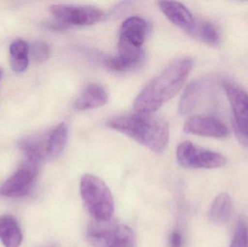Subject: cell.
Instances as JSON below:
<instances>
[{
	"mask_svg": "<svg viewBox=\"0 0 248 247\" xmlns=\"http://www.w3.org/2000/svg\"><path fill=\"white\" fill-rule=\"evenodd\" d=\"M193 67L189 58L175 61L155 77L136 97L133 107L136 113L153 114L171 100L185 84Z\"/></svg>",
	"mask_w": 248,
	"mask_h": 247,
	"instance_id": "6da1fadb",
	"label": "cell"
},
{
	"mask_svg": "<svg viewBox=\"0 0 248 247\" xmlns=\"http://www.w3.org/2000/svg\"><path fill=\"white\" fill-rule=\"evenodd\" d=\"M106 125L155 153H161L169 145V125L164 119L153 114L124 115L110 119Z\"/></svg>",
	"mask_w": 248,
	"mask_h": 247,
	"instance_id": "7a4b0ae2",
	"label": "cell"
},
{
	"mask_svg": "<svg viewBox=\"0 0 248 247\" xmlns=\"http://www.w3.org/2000/svg\"><path fill=\"white\" fill-rule=\"evenodd\" d=\"M80 193L84 207L93 220L104 221L113 218V195L103 180L92 174H85L80 182Z\"/></svg>",
	"mask_w": 248,
	"mask_h": 247,
	"instance_id": "3957f363",
	"label": "cell"
},
{
	"mask_svg": "<svg viewBox=\"0 0 248 247\" xmlns=\"http://www.w3.org/2000/svg\"><path fill=\"white\" fill-rule=\"evenodd\" d=\"M87 238L94 247H134V232L112 218L104 221L94 220L89 225Z\"/></svg>",
	"mask_w": 248,
	"mask_h": 247,
	"instance_id": "277c9868",
	"label": "cell"
},
{
	"mask_svg": "<svg viewBox=\"0 0 248 247\" xmlns=\"http://www.w3.org/2000/svg\"><path fill=\"white\" fill-rule=\"evenodd\" d=\"M178 162L187 168L213 169L224 166L226 159L221 154L195 146L190 142H184L176 151Z\"/></svg>",
	"mask_w": 248,
	"mask_h": 247,
	"instance_id": "5b68a950",
	"label": "cell"
},
{
	"mask_svg": "<svg viewBox=\"0 0 248 247\" xmlns=\"http://www.w3.org/2000/svg\"><path fill=\"white\" fill-rule=\"evenodd\" d=\"M223 87L231 104L237 139L248 146V93L228 83H224Z\"/></svg>",
	"mask_w": 248,
	"mask_h": 247,
	"instance_id": "8992f818",
	"label": "cell"
},
{
	"mask_svg": "<svg viewBox=\"0 0 248 247\" xmlns=\"http://www.w3.org/2000/svg\"><path fill=\"white\" fill-rule=\"evenodd\" d=\"M50 12L61 23L74 26H90L101 21L105 17L103 10L93 6L53 4Z\"/></svg>",
	"mask_w": 248,
	"mask_h": 247,
	"instance_id": "52a82bcc",
	"label": "cell"
},
{
	"mask_svg": "<svg viewBox=\"0 0 248 247\" xmlns=\"http://www.w3.org/2000/svg\"><path fill=\"white\" fill-rule=\"evenodd\" d=\"M39 162L27 160L0 189V194L11 198L24 197L29 194L39 171Z\"/></svg>",
	"mask_w": 248,
	"mask_h": 247,
	"instance_id": "ba28073f",
	"label": "cell"
},
{
	"mask_svg": "<svg viewBox=\"0 0 248 247\" xmlns=\"http://www.w3.org/2000/svg\"><path fill=\"white\" fill-rule=\"evenodd\" d=\"M143 55L142 47L133 46L119 39L117 55L106 58L105 65L113 72H125L140 65Z\"/></svg>",
	"mask_w": 248,
	"mask_h": 247,
	"instance_id": "9c48e42d",
	"label": "cell"
},
{
	"mask_svg": "<svg viewBox=\"0 0 248 247\" xmlns=\"http://www.w3.org/2000/svg\"><path fill=\"white\" fill-rule=\"evenodd\" d=\"M184 130L191 134L217 139L227 137L229 133L228 129L222 122L208 116L189 117L184 126Z\"/></svg>",
	"mask_w": 248,
	"mask_h": 247,
	"instance_id": "30bf717a",
	"label": "cell"
},
{
	"mask_svg": "<svg viewBox=\"0 0 248 247\" xmlns=\"http://www.w3.org/2000/svg\"><path fill=\"white\" fill-rule=\"evenodd\" d=\"M158 7L169 21L189 33L195 19L184 4L178 1H158Z\"/></svg>",
	"mask_w": 248,
	"mask_h": 247,
	"instance_id": "8fae6325",
	"label": "cell"
},
{
	"mask_svg": "<svg viewBox=\"0 0 248 247\" xmlns=\"http://www.w3.org/2000/svg\"><path fill=\"white\" fill-rule=\"evenodd\" d=\"M149 27L147 21L137 16L128 17L121 26L119 39L133 46L142 47L147 34Z\"/></svg>",
	"mask_w": 248,
	"mask_h": 247,
	"instance_id": "7c38bea8",
	"label": "cell"
},
{
	"mask_svg": "<svg viewBox=\"0 0 248 247\" xmlns=\"http://www.w3.org/2000/svg\"><path fill=\"white\" fill-rule=\"evenodd\" d=\"M108 100L107 91L97 84H90L84 87L74 102V109L78 111L92 110L105 105Z\"/></svg>",
	"mask_w": 248,
	"mask_h": 247,
	"instance_id": "4fadbf2b",
	"label": "cell"
},
{
	"mask_svg": "<svg viewBox=\"0 0 248 247\" xmlns=\"http://www.w3.org/2000/svg\"><path fill=\"white\" fill-rule=\"evenodd\" d=\"M48 136L49 135H33L22 139L19 146L27 160L39 162L46 158Z\"/></svg>",
	"mask_w": 248,
	"mask_h": 247,
	"instance_id": "5bb4252c",
	"label": "cell"
},
{
	"mask_svg": "<svg viewBox=\"0 0 248 247\" xmlns=\"http://www.w3.org/2000/svg\"><path fill=\"white\" fill-rule=\"evenodd\" d=\"M207 80H196L192 81L185 88L179 103V113L182 116L189 114L199 102L206 87Z\"/></svg>",
	"mask_w": 248,
	"mask_h": 247,
	"instance_id": "9a60e30c",
	"label": "cell"
},
{
	"mask_svg": "<svg viewBox=\"0 0 248 247\" xmlns=\"http://www.w3.org/2000/svg\"><path fill=\"white\" fill-rule=\"evenodd\" d=\"M0 239L5 247H19L23 234L17 220L11 216L0 217Z\"/></svg>",
	"mask_w": 248,
	"mask_h": 247,
	"instance_id": "2e32d148",
	"label": "cell"
},
{
	"mask_svg": "<svg viewBox=\"0 0 248 247\" xmlns=\"http://www.w3.org/2000/svg\"><path fill=\"white\" fill-rule=\"evenodd\" d=\"M68 129L66 124L61 123L49 134L47 142V159H55L63 152L68 140Z\"/></svg>",
	"mask_w": 248,
	"mask_h": 247,
	"instance_id": "e0dca14e",
	"label": "cell"
},
{
	"mask_svg": "<svg viewBox=\"0 0 248 247\" xmlns=\"http://www.w3.org/2000/svg\"><path fill=\"white\" fill-rule=\"evenodd\" d=\"M29 48L23 39L15 40L10 46V63L16 73H22L29 65Z\"/></svg>",
	"mask_w": 248,
	"mask_h": 247,
	"instance_id": "ac0fdd59",
	"label": "cell"
},
{
	"mask_svg": "<svg viewBox=\"0 0 248 247\" xmlns=\"http://www.w3.org/2000/svg\"><path fill=\"white\" fill-rule=\"evenodd\" d=\"M232 210L231 198L227 194H221L214 200L208 212V218L215 223H222L230 218Z\"/></svg>",
	"mask_w": 248,
	"mask_h": 247,
	"instance_id": "d6986e66",
	"label": "cell"
},
{
	"mask_svg": "<svg viewBox=\"0 0 248 247\" xmlns=\"http://www.w3.org/2000/svg\"><path fill=\"white\" fill-rule=\"evenodd\" d=\"M189 34L211 46H217L220 42V36L217 28L209 22L195 20Z\"/></svg>",
	"mask_w": 248,
	"mask_h": 247,
	"instance_id": "ffe728a7",
	"label": "cell"
},
{
	"mask_svg": "<svg viewBox=\"0 0 248 247\" xmlns=\"http://www.w3.org/2000/svg\"><path fill=\"white\" fill-rule=\"evenodd\" d=\"M230 247H248V229L243 220L239 222Z\"/></svg>",
	"mask_w": 248,
	"mask_h": 247,
	"instance_id": "44dd1931",
	"label": "cell"
},
{
	"mask_svg": "<svg viewBox=\"0 0 248 247\" xmlns=\"http://www.w3.org/2000/svg\"><path fill=\"white\" fill-rule=\"evenodd\" d=\"M50 49L44 42H36L31 46V55L36 62H43L49 58Z\"/></svg>",
	"mask_w": 248,
	"mask_h": 247,
	"instance_id": "7402d4cb",
	"label": "cell"
},
{
	"mask_svg": "<svg viewBox=\"0 0 248 247\" xmlns=\"http://www.w3.org/2000/svg\"><path fill=\"white\" fill-rule=\"evenodd\" d=\"M182 238L180 233L174 232L170 236V247H182Z\"/></svg>",
	"mask_w": 248,
	"mask_h": 247,
	"instance_id": "603a6c76",
	"label": "cell"
},
{
	"mask_svg": "<svg viewBox=\"0 0 248 247\" xmlns=\"http://www.w3.org/2000/svg\"><path fill=\"white\" fill-rule=\"evenodd\" d=\"M1 75H2V71H1V69L0 68V80H1Z\"/></svg>",
	"mask_w": 248,
	"mask_h": 247,
	"instance_id": "cb8c5ba5",
	"label": "cell"
}]
</instances>
